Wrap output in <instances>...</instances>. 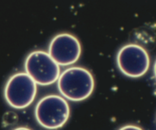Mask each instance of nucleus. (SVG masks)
<instances>
[{"label":"nucleus","instance_id":"nucleus-7","mask_svg":"<svg viewBox=\"0 0 156 130\" xmlns=\"http://www.w3.org/2000/svg\"><path fill=\"white\" fill-rule=\"evenodd\" d=\"M120 129H141L140 127L136 126H126L122 127Z\"/></svg>","mask_w":156,"mask_h":130},{"label":"nucleus","instance_id":"nucleus-3","mask_svg":"<svg viewBox=\"0 0 156 130\" xmlns=\"http://www.w3.org/2000/svg\"><path fill=\"white\" fill-rule=\"evenodd\" d=\"M37 85L26 72H18L11 76L4 88L6 102L14 109L22 110L34 100Z\"/></svg>","mask_w":156,"mask_h":130},{"label":"nucleus","instance_id":"nucleus-2","mask_svg":"<svg viewBox=\"0 0 156 130\" xmlns=\"http://www.w3.org/2000/svg\"><path fill=\"white\" fill-rule=\"evenodd\" d=\"M34 116L40 126L47 129L62 128L70 117V107L62 95L50 94L37 103Z\"/></svg>","mask_w":156,"mask_h":130},{"label":"nucleus","instance_id":"nucleus-8","mask_svg":"<svg viewBox=\"0 0 156 130\" xmlns=\"http://www.w3.org/2000/svg\"><path fill=\"white\" fill-rule=\"evenodd\" d=\"M153 72H154V76H155V78L156 79V60H155V64H154V66H153Z\"/></svg>","mask_w":156,"mask_h":130},{"label":"nucleus","instance_id":"nucleus-1","mask_svg":"<svg viewBox=\"0 0 156 130\" xmlns=\"http://www.w3.org/2000/svg\"><path fill=\"white\" fill-rule=\"evenodd\" d=\"M56 82L61 95L66 100L74 102L88 98L95 86L92 74L80 66L67 68L60 73Z\"/></svg>","mask_w":156,"mask_h":130},{"label":"nucleus","instance_id":"nucleus-6","mask_svg":"<svg viewBox=\"0 0 156 130\" xmlns=\"http://www.w3.org/2000/svg\"><path fill=\"white\" fill-rule=\"evenodd\" d=\"M48 53L59 66H69L76 63L82 53L78 38L68 33L56 35L50 41Z\"/></svg>","mask_w":156,"mask_h":130},{"label":"nucleus","instance_id":"nucleus-5","mask_svg":"<svg viewBox=\"0 0 156 130\" xmlns=\"http://www.w3.org/2000/svg\"><path fill=\"white\" fill-rule=\"evenodd\" d=\"M117 65L124 76L132 79L146 74L150 66V58L145 48L136 44H129L120 49L117 54Z\"/></svg>","mask_w":156,"mask_h":130},{"label":"nucleus","instance_id":"nucleus-4","mask_svg":"<svg viewBox=\"0 0 156 130\" xmlns=\"http://www.w3.org/2000/svg\"><path fill=\"white\" fill-rule=\"evenodd\" d=\"M25 72L41 86H49L56 82L60 75V66L48 52L35 50L29 53L24 61Z\"/></svg>","mask_w":156,"mask_h":130}]
</instances>
